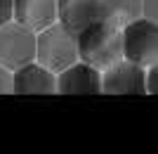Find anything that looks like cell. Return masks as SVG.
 Returning <instances> with one entry per match:
<instances>
[{"mask_svg":"<svg viewBox=\"0 0 158 154\" xmlns=\"http://www.w3.org/2000/svg\"><path fill=\"white\" fill-rule=\"evenodd\" d=\"M78 57L94 69H109L123 59V31L106 19L92 21L80 33H76Z\"/></svg>","mask_w":158,"mask_h":154,"instance_id":"cell-1","label":"cell"},{"mask_svg":"<svg viewBox=\"0 0 158 154\" xmlns=\"http://www.w3.org/2000/svg\"><path fill=\"white\" fill-rule=\"evenodd\" d=\"M35 57L38 64L50 69L52 74H61L64 69L78 62V43L64 24H50L35 36Z\"/></svg>","mask_w":158,"mask_h":154,"instance_id":"cell-2","label":"cell"},{"mask_svg":"<svg viewBox=\"0 0 158 154\" xmlns=\"http://www.w3.org/2000/svg\"><path fill=\"white\" fill-rule=\"evenodd\" d=\"M123 57L139 67L158 62V24L146 17L123 26Z\"/></svg>","mask_w":158,"mask_h":154,"instance_id":"cell-3","label":"cell"},{"mask_svg":"<svg viewBox=\"0 0 158 154\" xmlns=\"http://www.w3.org/2000/svg\"><path fill=\"white\" fill-rule=\"evenodd\" d=\"M35 59V31L14 21L0 26V64L10 71Z\"/></svg>","mask_w":158,"mask_h":154,"instance_id":"cell-4","label":"cell"},{"mask_svg":"<svg viewBox=\"0 0 158 154\" xmlns=\"http://www.w3.org/2000/svg\"><path fill=\"white\" fill-rule=\"evenodd\" d=\"M102 93L106 95H146V74L130 59H120L102 76Z\"/></svg>","mask_w":158,"mask_h":154,"instance_id":"cell-5","label":"cell"},{"mask_svg":"<svg viewBox=\"0 0 158 154\" xmlns=\"http://www.w3.org/2000/svg\"><path fill=\"white\" fill-rule=\"evenodd\" d=\"M57 93L61 95H97L102 93V74L87 62H76L57 78Z\"/></svg>","mask_w":158,"mask_h":154,"instance_id":"cell-6","label":"cell"},{"mask_svg":"<svg viewBox=\"0 0 158 154\" xmlns=\"http://www.w3.org/2000/svg\"><path fill=\"white\" fill-rule=\"evenodd\" d=\"M59 24H64L71 33H80L92 21L104 19L102 0H57Z\"/></svg>","mask_w":158,"mask_h":154,"instance_id":"cell-7","label":"cell"},{"mask_svg":"<svg viewBox=\"0 0 158 154\" xmlns=\"http://www.w3.org/2000/svg\"><path fill=\"white\" fill-rule=\"evenodd\" d=\"M12 17L31 31H43L59 19L57 0H14Z\"/></svg>","mask_w":158,"mask_h":154,"instance_id":"cell-8","label":"cell"},{"mask_svg":"<svg viewBox=\"0 0 158 154\" xmlns=\"http://www.w3.org/2000/svg\"><path fill=\"white\" fill-rule=\"evenodd\" d=\"M14 78V93L17 95H52L57 93V78L50 69L43 64H24L17 69Z\"/></svg>","mask_w":158,"mask_h":154,"instance_id":"cell-9","label":"cell"},{"mask_svg":"<svg viewBox=\"0 0 158 154\" xmlns=\"http://www.w3.org/2000/svg\"><path fill=\"white\" fill-rule=\"evenodd\" d=\"M102 12L106 21L123 29L142 17V0H102Z\"/></svg>","mask_w":158,"mask_h":154,"instance_id":"cell-10","label":"cell"},{"mask_svg":"<svg viewBox=\"0 0 158 154\" xmlns=\"http://www.w3.org/2000/svg\"><path fill=\"white\" fill-rule=\"evenodd\" d=\"M7 93H14V78L10 74V69L0 64V95H7Z\"/></svg>","mask_w":158,"mask_h":154,"instance_id":"cell-11","label":"cell"},{"mask_svg":"<svg viewBox=\"0 0 158 154\" xmlns=\"http://www.w3.org/2000/svg\"><path fill=\"white\" fill-rule=\"evenodd\" d=\"M142 17L158 24V0H142Z\"/></svg>","mask_w":158,"mask_h":154,"instance_id":"cell-12","label":"cell"},{"mask_svg":"<svg viewBox=\"0 0 158 154\" xmlns=\"http://www.w3.org/2000/svg\"><path fill=\"white\" fill-rule=\"evenodd\" d=\"M146 93L158 95V62H153L151 69H149V76H146Z\"/></svg>","mask_w":158,"mask_h":154,"instance_id":"cell-13","label":"cell"},{"mask_svg":"<svg viewBox=\"0 0 158 154\" xmlns=\"http://www.w3.org/2000/svg\"><path fill=\"white\" fill-rule=\"evenodd\" d=\"M12 7H14V0H0V26L12 19Z\"/></svg>","mask_w":158,"mask_h":154,"instance_id":"cell-14","label":"cell"}]
</instances>
